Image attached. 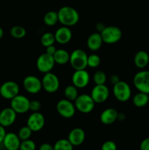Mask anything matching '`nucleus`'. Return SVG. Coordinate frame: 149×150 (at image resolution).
I'll return each mask as SVG.
<instances>
[{
    "label": "nucleus",
    "mask_w": 149,
    "mask_h": 150,
    "mask_svg": "<svg viewBox=\"0 0 149 150\" xmlns=\"http://www.w3.org/2000/svg\"><path fill=\"white\" fill-rule=\"evenodd\" d=\"M58 22L63 26H73L78 23L80 15L77 10L70 6H63L58 10Z\"/></svg>",
    "instance_id": "obj_1"
},
{
    "label": "nucleus",
    "mask_w": 149,
    "mask_h": 150,
    "mask_svg": "<svg viewBox=\"0 0 149 150\" xmlns=\"http://www.w3.org/2000/svg\"><path fill=\"white\" fill-rule=\"evenodd\" d=\"M88 55L83 50L77 48L70 54V64L74 70H84L88 67Z\"/></svg>",
    "instance_id": "obj_2"
},
{
    "label": "nucleus",
    "mask_w": 149,
    "mask_h": 150,
    "mask_svg": "<svg viewBox=\"0 0 149 150\" xmlns=\"http://www.w3.org/2000/svg\"><path fill=\"white\" fill-rule=\"evenodd\" d=\"M112 93L117 100L120 102H127L131 98V89L128 83L124 81H120L113 85Z\"/></svg>",
    "instance_id": "obj_3"
},
{
    "label": "nucleus",
    "mask_w": 149,
    "mask_h": 150,
    "mask_svg": "<svg viewBox=\"0 0 149 150\" xmlns=\"http://www.w3.org/2000/svg\"><path fill=\"white\" fill-rule=\"evenodd\" d=\"M103 42L107 44H114L120 41L122 38V31L118 26H105L100 33Z\"/></svg>",
    "instance_id": "obj_4"
},
{
    "label": "nucleus",
    "mask_w": 149,
    "mask_h": 150,
    "mask_svg": "<svg viewBox=\"0 0 149 150\" xmlns=\"http://www.w3.org/2000/svg\"><path fill=\"white\" fill-rule=\"evenodd\" d=\"M74 104L76 110L83 114H89L93 111L95 106V102L91 95L86 94L78 95Z\"/></svg>",
    "instance_id": "obj_5"
},
{
    "label": "nucleus",
    "mask_w": 149,
    "mask_h": 150,
    "mask_svg": "<svg viewBox=\"0 0 149 150\" xmlns=\"http://www.w3.org/2000/svg\"><path fill=\"white\" fill-rule=\"evenodd\" d=\"M133 83L138 92L149 95V70L137 72L133 78Z\"/></svg>",
    "instance_id": "obj_6"
},
{
    "label": "nucleus",
    "mask_w": 149,
    "mask_h": 150,
    "mask_svg": "<svg viewBox=\"0 0 149 150\" xmlns=\"http://www.w3.org/2000/svg\"><path fill=\"white\" fill-rule=\"evenodd\" d=\"M41 81L42 89L48 93H55L59 89V79L56 75L51 72L45 73Z\"/></svg>",
    "instance_id": "obj_7"
},
{
    "label": "nucleus",
    "mask_w": 149,
    "mask_h": 150,
    "mask_svg": "<svg viewBox=\"0 0 149 150\" xmlns=\"http://www.w3.org/2000/svg\"><path fill=\"white\" fill-rule=\"evenodd\" d=\"M56 111L61 117L65 119H70L75 114L76 108L72 101L67 99H61L57 103Z\"/></svg>",
    "instance_id": "obj_8"
},
{
    "label": "nucleus",
    "mask_w": 149,
    "mask_h": 150,
    "mask_svg": "<svg viewBox=\"0 0 149 150\" xmlns=\"http://www.w3.org/2000/svg\"><path fill=\"white\" fill-rule=\"evenodd\" d=\"M19 92L20 88L18 84L13 81L4 82L0 86V95L6 100H12L19 95Z\"/></svg>",
    "instance_id": "obj_9"
},
{
    "label": "nucleus",
    "mask_w": 149,
    "mask_h": 150,
    "mask_svg": "<svg viewBox=\"0 0 149 150\" xmlns=\"http://www.w3.org/2000/svg\"><path fill=\"white\" fill-rule=\"evenodd\" d=\"M56 62L54 61L53 57L47 53H44L39 55L37 59L36 66L37 70L40 73H47L51 72L54 67Z\"/></svg>",
    "instance_id": "obj_10"
},
{
    "label": "nucleus",
    "mask_w": 149,
    "mask_h": 150,
    "mask_svg": "<svg viewBox=\"0 0 149 150\" xmlns=\"http://www.w3.org/2000/svg\"><path fill=\"white\" fill-rule=\"evenodd\" d=\"M23 86L25 90L29 94L36 95L42 89V81L35 76L29 75L24 78L23 81Z\"/></svg>",
    "instance_id": "obj_11"
},
{
    "label": "nucleus",
    "mask_w": 149,
    "mask_h": 150,
    "mask_svg": "<svg viewBox=\"0 0 149 150\" xmlns=\"http://www.w3.org/2000/svg\"><path fill=\"white\" fill-rule=\"evenodd\" d=\"M30 100L24 95H18L10 100V107L17 114H25L29 111Z\"/></svg>",
    "instance_id": "obj_12"
},
{
    "label": "nucleus",
    "mask_w": 149,
    "mask_h": 150,
    "mask_svg": "<svg viewBox=\"0 0 149 150\" xmlns=\"http://www.w3.org/2000/svg\"><path fill=\"white\" fill-rule=\"evenodd\" d=\"M90 81V75L89 72L84 70H74L72 76V83L77 89H83L89 85Z\"/></svg>",
    "instance_id": "obj_13"
},
{
    "label": "nucleus",
    "mask_w": 149,
    "mask_h": 150,
    "mask_svg": "<svg viewBox=\"0 0 149 150\" xmlns=\"http://www.w3.org/2000/svg\"><path fill=\"white\" fill-rule=\"evenodd\" d=\"M27 126L33 132H38L42 130L45 124V117L39 111L32 112L27 119Z\"/></svg>",
    "instance_id": "obj_14"
},
{
    "label": "nucleus",
    "mask_w": 149,
    "mask_h": 150,
    "mask_svg": "<svg viewBox=\"0 0 149 150\" xmlns=\"http://www.w3.org/2000/svg\"><path fill=\"white\" fill-rule=\"evenodd\" d=\"M90 95L95 103H102L109 98L110 90L105 84L95 85L91 89Z\"/></svg>",
    "instance_id": "obj_15"
},
{
    "label": "nucleus",
    "mask_w": 149,
    "mask_h": 150,
    "mask_svg": "<svg viewBox=\"0 0 149 150\" xmlns=\"http://www.w3.org/2000/svg\"><path fill=\"white\" fill-rule=\"evenodd\" d=\"M17 118V113L11 108H5L0 111V125L7 127L13 125Z\"/></svg>",
    "instance_id": "obj_16"
},
{
    "label": "nucleus",
    "mask_w": 149,
    "mask_h": 150,
    "mask_svg": "<svg viewBox=\"0 0 149 150\" xmlns=\"http://www.w3.org/2000/svg\"><path fill=\"white\" fill-rule=\"evenodd\" d=\"M54 35H55L56 42L61 45H64V44L68 43L71 40L72 38V32L70 27L63 26L57 29V30L54 33Z\"/></svg>",
    "instance_id": "obj_17"
},
{
    "label": "nucleus",
    "mask_w": 149,
    "mask_h": 150,
    "mask_svg": "<svg viewBox=\"0 0 149 150\" xmlns=\"http://www.w3.org/2000/svg\"><path fill=\"white\" fill-rule=\"evenodd\" d=\"M67 139L74 146H80L86 139V133L80 127H75L69 133Z\"/></svg>",
    "instance_id": "obj_18"
},
{
    "label": "nucleus",
    "mask_w": 149,
    "mask_h": 150,
    "mask_svg": "<svg viewBox=\"0 0 149 150\" xmlns=\"http://www.w3.org/2000/svg\"><path fill=\"white\" fill-rule=\"evenodd\" d=\"M20 139L18 134L15 133H7L2 144L6 149L8 150H19L20 144Z\"/></svg>",
    "instance_id": "obj_19"
},
{
    "label": "nucleus",
    "mask_w": 149,
    "mask_h": 150,
    "mask_svg": "<svg viewBox=\"0 0 149 150\" xmlns=\"http://www.w3.org/2000/svg\"><path fill=\"white\" fill-rule=\"evenodd\" d=\"M118 112L113 108H108L104 110L100 114V122L104 125H109L118 120Z\"/></svg>",
    "instance_id": "obj_20"
},
{
    "label": "nucleus",
    "mask_w": 149,
    "mask_h": 150,
    "mask_svg": "<svg viewBox=\"0 0 149 150\" xmlns=\"http://www.w3.org/2000/svg\"><path fill=\"white\" fill-rule=\"evenodd\" d=\"M103 40L102 36L99 32H94L91 34L87 39V46L89 50L92 51H96L102 47Z\"/></svg>",
    "instance_id": "obj_21"
},
{
    "label": "nucleus",
    "mask_w": 149,
    "mask_h": 150,
    "mask_svg": "<svg viewBox=\"0 0 149 150\" xmlns=\"http://www.w3.org/2000/svg\"><path fill=\"white\" fill-rule=\"evenodd\" d=\"M134 63L137 68H145L149 63V54L145 51H137L134 55Z\"/></svg>",
    "instance_id": "obj_22"
},
{
    "label": "nucleus",
    "mask_w": 149,
    "mask_h": 150,
    "mask_svg": "<svg viewBox=\"0 0 149 150\" xmlns=\"http://www.w3.org/2000/svg\"><path fill=\"white\" fill-rule=\"evenodd\" d=\"M53 57L56 64H58L59 65H64L70 62V54H69L67 50L59 48L56 50Z\"/></svg>",
    "instance_id": "obj_23"
},
{
    "label": "nucleus",
    "mask_w": 149,
    "mask_h": 150,
    "mask_svg": "<svg viewBox=\"0 0 149 150\" xmlns=\"http://www.w3.org/2000/svg\"><path fill=\"white\" fill-rule=\"evenodd\" d=\"M149 102V95L139 92L132 98V103L134 106L143 108L148 105Z\"/></svg>",
    "instance_id": "obj_24"
},
{
    "label": "nucleus",
    "mask_w": 149,
    "mask_h": 150,
    "mask_svg": "<svg viewBox=\"0 0 149 150\" xmlns=\"http://www.w3.org/2000/svg\"><path fill=\"white\" fill-rule=\"evenodd\" d=\"M43 21L45 25L48 26H53L58 22V13L54 10L48 11L45 14L43 17Z\"/></svg>",
    "instance_id": "obj_25"
},
{
    "label": "nucleus",
    "mask_w": 149,
    "mask_h": 150,
    "mask_svg": "<svg viewBox=\"0 0 149 150\" xmlns=\"http://www.w3.org/2000/svg\"><path fill=\"white\" fill-rule=\"evenodd\" d=\"M64 94L66 99L70 101H74L79 95L77 88L73 84L68 85V86H66L64 91Z\"/></svg>",
    "instance_id": "obj_26"
},
{
    "label": "nucleus",
    "mask_w": 149,
    "mask_h": 150,
    "mask_svg": "<svg viewBox=\"0 0 149 150\" xmlns=\"http://www.w3.org/2000/svg\"><path fill=\"white\" fill-rule=\"evenodd\" d=\"M54 150H73L74 146L68 139H62L57 141L53 145Z\"/></svg>",
    "instance_id": "obj_27"
},
{
    "label": "nucleus",
    "mask_w": 149,
    "mask_h": 150,
    "mask_svg": "<svg viewBox=\"0 0 149 150\" xmlns=\"http://www.w3.org/2000/svg\"><path fill=\"white\" fill-rule=\"evenodd\" d=\"M10 34L13 38L15 39H21L26 35V30L21 26H14L10 29Z\"/></svg>",
    "instance_id": "obj_28"
},
{
    "label": "nucleus",
    "mask_w": 149,
    "mask_h": 150,
    "mask_svg": "<svg viewBox=\"0 0 149 150\" xmlns=\"http://www.w3.org/2000/svg\"><path fill=\"white\" fill-rule=\"evenodd\" d=\"M40 42L45 48L49 46V45H53L54 42H56L55 35L51 32H45L41 37Z\"/></svg>",
    "instance_id": "obj_29"
},
{
    "label": "nucleus",
    "mask_w": 149,
    "mask_h": 150,
    "mask_svg": "<svg viewBox=\"0 0 149 150\" xmlns=\"http://www.w3.org/2000/svg\"><path fill=\"white\" fill-rule=\"evenodd\" d=\"M93 80L96 85L105 84L107 81V76L105 72L102 70H97L93 74Z\"/></svg>",
    "instance_id": "obj_30"
},
{
    "label": "nucleus",
    "mask_w": 149,
    "mask_h": 150,
    "mask_svg": "<svg viewBox=\"0 0 149 150\" xmlns=\"http://www.w3.org/2000/svg\"><path fill=\"white\" fill-rule=\"evenodd\" d=\"M32 133H33V131L26 125L22 127L21 128L18 130V136L20 141H24L30 139V137L32 136Z\"/></svg>",
    "instance_id": "obj_31"
},
{
    "label": "nucleus",
    "mask_w": 149,
    "mask_h": 150,
    "mask_svg": "<svg viewBox=\"0 0 149 150\" xmlns=\"http://www.w3.org/2000/svg\"><path fill=\"white\" fill-rule=\"evenodd\" d=\"M101 63L100 57L96 54H92L91 55L88 56L87 64L88 67H91V68H96L98 66H99Z\"/></svg>",
    "instance_id": "obj_32"
},
{
    "label": "nucleus",
    "mask_w": 149,
    "mask_h": 150,
    "mask_svg": "<svg viewBox=\"0 0 149 150\" xmlns=\"http://www.w3.org/2000/svg\"><path fill=\"white\" fill-rule=\"evenodd\" d=\"M36 148L37 146L35 142L29 139L27 140L21 141L19 150H36Z\"/></svg>",
    "instance_id": "obj_33"
},
{
    "label": "nucleus",
    "mask_w": 149,
    "mask_h": 150,
    "mask_svg": "<svg viewBox=\"0 0 149 150\" xmlns=\"http://www.w3.org/2000/svg\"><path fill=\"white\" fill-rule=\"evenodd\" d=\"M100 150H117V145L113 141H106L102 144Z\"/></svg>",
    "instance_id": "obj_34"
},
{
    "label": "nucleus",
    "mask_w": 149,
    "mask_h": 150,
    "mask_svg": "<svg viewBox=\"0 0 149 150\" xmlns=\"http://www.w3.org/2000/svg\"><path fill=\"white\" fill-rule=\"evenodd\" d=\"M41 108V103L39 100H34L30 101L29 104V111L32 112H37L39 111Z\"/></svg>",
    "instance_id": "obj_35"
},
{
    "label": "nucleus",
    "mask_w": 149,
    "mask_h": 150,
    "mask_svg": "<svg viewBox=\"0 0 149 150\" xmlns=\"http://www.w3.org/2000/svg\"><path fill=\"white\" fill-rule=\"evenodd\" d=\"M140 150H149V137L142 141L140 145Z\"/></svg>",
    "instance_id": "obj_36"
},
{
    "label": "nucleus",
    "mask_w": 149,
    "mask_h": 150,
    "mask_svg": "<svg viewBox=\"0 0 149 150\" xmlns=\"http://www.w3.org/2000/svg\"><path fill=\"white\" fill-rule=\"evenodd\" d=\"M45 48H46V51H45V53H47V54H50V55L51 56H53V54H55V52L57 50V48H56V46L54 45H49V46L46 47Z\"/></svg>",
    "instance_id": "obj_37"
},
{
    "label": "nucleus",
    "mask_w": 149,
    "mask_h": 150,
    "mask_svg": "<svg viewBox=\"0 0 149 150\" xmlns=\"http://www.w3.org/2000/svg\"><path fill=\"white\" fill-rule=\"evenodd\" d=\"M39 150H54L53 146L48 143H43L40 145Z\"/></svg>",
    "instance_id": "obj_38"
},
{
    "label": "nucleus",
    "mask_w": 149,
    "mask_h": 150,
    "mask_svg": "<svg viewBox=\"0 0 149 150\" xmlns=\"http://www.w3.org/2000/svg\"><path fill=\"white\" fill-rule=\"evenodd\" d=\"M6 134H7V132L5 130V127L0 125V144L3 142Z\"/></svg>",
    "instance_id": "obj_39"
},
{
    "label": "nucleus",
    "mask_w": 149,
    "mask_h": 150,
    "mask_svg": "<svg viewBox=\"0 0 149 150\" xmlns=\"http://www.w3.org/2000/svg\"><path fill=\"white\" fill-rule=\"evenodd\" d=\"M105 28V25L103 23H102V22H99V23H96V29L97 30V32H99V33H101Z\"/></svg>",
    "instance_id": "obj_40"
},
{
    "label": "nucleus",
    "mask_w": 149,
    "mask_h": 150,
    "mask_svg": "<svg viewBox=\"0 0 149 150\" xmlns=\"http://www.w3.org/2000/svg\"><path fill=\"white\" fill-rule=\"evenodd\" d=\"M120 79L117 75H112V76H110V82L112 83V84H115L118 82L120 81Z\"/></svg>",
    "instance_id": "obj_41"
},
{
    "label": "nucleus",
    "mask_w": 149,
    "mask_h": 150,
    "mask_svg": "<svg viewBox=\"0 0 149 150\" xmlns=\"http://www.w3.org/2000/svg\"><path fill=\"white\" fill-rule=\"evenodd\" d=\"M125 119V115H124V114H123V113H118V120H121V121H123V120Z\"/></svg>",
    "instance_id": "obj_42"
},
{
    "label": "nucleus",
    "mask_w": 149,
    "mask_h": 150,
    "mask_svg": "<svg viewBox=\"0 0 149 150\" xmlns=\"http://www.w3.org/2000/svg\"><path fill=\"white\" fill-rule=\"evenodd\" d=\"M3 36H4V30H3L2 28L0 26V40H1V38H3Z\"/></svg>",
    "instance_id": "obj_43"
},
{
    "label": "nucleus",
    "mask_w": 149,
    "mask_h": 150,
    "mask_svg": "<svg viewBox=\"0 0 149 150\" xmlns=\"http://www.w3.org/2000/svg\"><path fill=\"white\" fill-rule=\"evenodd\" d=\"M6 150H8V149H6Z\"/></svg>",
    "instance_id": "obj_44"
}]
</instances>
